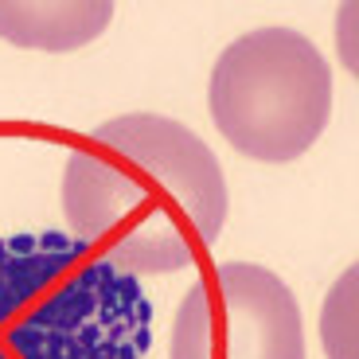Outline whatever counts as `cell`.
<instances>
[{
  "instance_id": "6da1fadb",
  "label": "cell",
  "mask_w": 359,
  "mask_h": 359,
  "mask_svg": "<svg viewBox=\"0 0 359 359\" xmlns=\"http://www.w3.org/2000/svg\"><path fill=\"white\" fill-rule=\"evenodd\" d=\"M74 238L126 273H180L226 226V180L203 137L161 114L102 121L67 156Z\"/></svg>"
},
{
  "instance_id": "7a4b0ae2",
  "label": "cell",
  "mask_w": 359,
  "mask_h": 359,
  "mask_svg": "<svg viewBox=\"0 0 359 359\" xmlns=\"http://www.w3.org/2000/svg\"><path fill=\"white\" fill-rule=\"evenodd\" d=\"M141 281L59 231L0 238V359H144Z\"/></svg>"
},
{
  "instance_id": "3957f363",
  "label": "cell",
  "mask_w": 359,
  "mask_h": 359,
  "mask_svg": "<svg viewBox=\"0 0 359 359\" xmlns=\"http://www.w3.org/2000/svg\"><path fill=\"white\" fill-rule=\"evenodd\" d=\"M207 109L234 153L262 164L305 156L332 117V71L293 27H258L219 55Z\"/></svg>"
},
{
  "instance_id": "277c9868",
  "label": "cell",
  "mask_w": 359,
  "mask_h": 359,
  "mask_svg": "<svg viewBox=\"0 0 359 359\" xmlns=\"http://www.w3.org/2000/svg\"><path fill=\"white\" fill-rule=\"evenodd\" d=\"M168 359H305L293 289L254 262L207 269L176 309Z\"/></svg>"
},
{
  "instance_id": "5b68a950",
  "label": "cell",
  "mask_w": 359,
  "mask_h": 359,
  "mask_svg": "<svg viewBox=\"0 0 359 359\" xmlns=\"http://www.w3.org/2000/svg\"><path fill=\"white\" fill-rule=\"evenodd\" d=\"M109 20V0H0V39L27 51H79Z\"/></svg>"
},
{
  "instance_id": "8992f818",
  "label": "cell",
  "mask_w": 359,
  "mask_h": 359,
  "mask_svg": "<svg viewBox=\"0 0 359 359\" xmlns=\"http://www.w3.org/2000/svg\"><path fill=\"white\" fill-rule=\"evenodd\" d=\"M359 297V269H344L336 285L324 297L320 313V344L328 359H359L355 355V301Z\"/></svg>"
},
{
  "instance_id": "52a82bcc",
  "label": "cell",
  "mask_w": 359,
  "mask_h": 359,
  "mask_svg": "<svg viewBox=\"0 0 359 359\" xmlns=\"http://www.w3.org/2000/svg\"><path fill=\"white\" fill-rule=\"evenodd\" d=\"M351 24H355V4H348V8H340V59L348 63V71H355V39H351Z\"/></svg>"
}]
</instances>
